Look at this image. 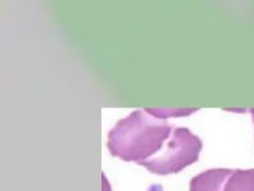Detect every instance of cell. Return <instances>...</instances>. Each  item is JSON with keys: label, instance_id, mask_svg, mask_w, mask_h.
Here are the masks:
<instances>
[{"label": "cell", "instance_id": "cell-1", "mask_svg": "<svg viewBox=\"0 0 254 191\" xmlns=\"http://www.w3.org/2000/svg\"><path fill=\"white\" fill-rule=\"evenodd\" d=\"M173 128L149 109H137L120 120L108 134V148L114 157L140 165L164 147Z\"/></svg>", "mask_w": 254, "mask_h": 191}, {"label": "cell", "instance_id": "cell-2", "mask_svg": "<svg viewBox=\"0 0 254 191\" xmlns=\"http://www.w3.org/2000/svg\"><path fill=\"white\" fill-rule=\"evenodd\" d=\"M202 147L199 137L188 128H173L160 152L140 165L155 175L178 173L198 160Z\"/></svg>", "mask_w": 254, "mask_h": 191}, {"label": "cell", "instance_id": "cell-3", "mask_svg": "<svg viewBox=\"0 0 254 191\" xmlns=\"http://www.w3.org/2000/svg\"><path fill=\"white\" fill-rule=\"evenodd\" d=\"M234 170L211 169L194 176L190 182V191H224Z\"/></svg>", "mask_w": 254, "mask_h": 191}, {"label": "cell", "instance_id": "cell-4", "mask_svg": "<svg viewBox=\"0 0 254 191\" xmlns=\"http://www.w3.org/2000/svg\"><path fill=\"white\" fill-rule=\"evenodd\" d=\"M224 191H254V169L234 170Z\"/></svg>", "mask_w": 254, "mask_h": 191}, {"label": "cell", "instance_id": "cell-5", "mask_svg": "<svg viewBox=\"0 0 254 191\" xmlns=\"http://www.w3.org/2000/svg\"><path fill=\"white\" fill-rule=\"evenodd\" d=\"M251 113H252V117H253V121H254V109L252 111H251Z\"/></svg>", "mask_w": 254, "mask_h": 191}]
</instances>
